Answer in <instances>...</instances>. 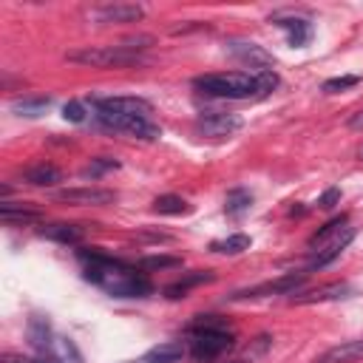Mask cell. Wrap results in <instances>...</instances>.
I'll list each match as a JSON object with an SVG mask.
<instances>
[{"mask_svg": "<svg viewBox=\"0 0 363 363\" xmlns=\"http://www.w3.org/2000/svg\"><path fill=\"white\" fill-rule=\"evenodd\" d=\"M79 258L85 264L82 278L111 298H147L153 292V284L145 272L113 255H105L99 250H79Z\"/></svg>", "mask_w": 363, "mask_h": 363, "instance_id": "cell-1", "label": "cell"}, {"mask_svg": "<svg viewBox=\"0 0 363 363\" xmlns=\"http://www.w3.org/2000/svg\"><path fill=\"white\" fill-rule=\"evenodd\" d=\"M278 74L272 68L261 71H216L193 79V88L216 99H264L278 88Z\"/></svg>", "mask_w": 363, "mask_h": 363, "instance_id": "cell-2", "label": "cell"}, {"mask_svg": "<svg viewBox=\"0 0 363 363\" xmlns=\"http://www.w3.org/2000/svg\"><path fill=\"white\" fill-rule=\"evenodd\" d=\"M187 337H190V357L196 363H210L235 346L230 323L218 315H196L187 323Z\"/></svg>", "mask_w": 363, "mask_h": 363, "instance_id": "cell-3", "label": "cell"}, {"mask_svg": "<svg viewBox=\"0 0 363 363\" xmlns=\"http://www.w3.org/2000/svg\"><path fill=\"white\" fill-rule=\"evenodd\" d=\"M65 60L88 65V68H130L142 65L145 57L136 51H128L122 45H85V48H71L65 51Z\"/></svg>", "mask_w": 363, "mask_h": 363, "instance_id": "cell-4", "label": "cell"}, {"mask_svg": "<svg viewBox=\"0 0 363 363\" xmlns=\"http://www.w3.org/2000/svg\"><path fill=\"white\" fill-rule=\"evenodd\" d=\"M96 119L102 128L108 130H116V133H128L133 139H142V142H156L162 136V128L150 119V116H125V113H105V111H96Z\"/></svg>", "mask_w": 363, "mask_h": 363, "instance_id": "cell-5", "label": "cell"}, {"mask_svg": "<svg viewBox=\"0 0 363 363\" xmlns=\"http://www.w3.org/2000/svg\"><path fill=\"white\" fill-rule=\"evenodd\" d=\"M306 269L303 272H286L275 281H264V284H255V286H247V289H238L230 295V301H252V298H267V295H295L298 286L306 281Z\"/></svg>", "mask_w": 363, "mask_h": 363, "instance_id": "cell-6", "label": "cell"}, {"mask_svg": "<svg viewBox=\"0 0 363 363\" xmlns=\"http://www.w3.org/2000/svg\"><path fill=\"white\" fill-rule=\"evenodd\" d=\"M241 125H244V119L238 113H224V111H204L196 119V130L210 139H227L235 130H241Z\"/></svg>", "mask_w": 363, "mask_h": 363, "instance_id": "cell-7", "label": "cell"}, {"mask_svg": "<svg viewBox=\"0 0 363 363\" xmlns=\"http://www.w3.org/2000/svg\"><path fill=\"white\" fill-rule=\"evenodd\" d=\"M352 238H354V227H343L335 238H329L326 244H320V247H315V250H309V261H306V272H312V269H323L326 264H332L335 258H340V252L352 244Z\"/></svg>", "mask_w": 363, "mask_h": 363, "instance_id": "cell-8", "label": "cell"}, {"mask_svg": "<svg viewBox=\"0 0 363 363\" xmlns=\"http://www.w3.org/2000/svg\"><path fill=\"white\" fill-rule=\"evenodd\" d=\"M91 105L105 113H125V116H150L153 105L142 96H94Z\"/></svg>", "mask_w": 363, "mask_h": 363, "instance_id": "cell-9", "label": "cell"}, {"mask_svg": "<svg viewBox=\"0 0 363 363\" xmlns=\"http://www.w3.org/2000/svg\"><path fill=\"white\" fill-rule=\"evenodd\" d=\"M54 201H62V204H113L116 201V193L113 190H105V187H65V190H54L51 193Z\"/></svg>", "mask_w": 363, "mask_h": 363, "instance_id": "cell-10", "label": "cell"}, {"mask_svg": "<svg viewBox=\"0 0 363 363\" xmlns=\"http://www.w3.org/2000/svg\"><path fill=\"white\" fill-rule=\"evenodd\" d=\"M357 295V289L349 284V281H332V284H323V286H315L309 292H301V295H292L289 301L298 303V306H306V303H326V301H343V298H352Z\"/></svg>", "mask_w": 363, "mask_h": 363, "instance_id": "cell-11", "label": "cell"}, {"mask_svg": "<svg viewBox=\"0 0 363 363\" xmlns=\"http://www.w3.org/2000/svg\"><path fill=\"white\" fill-rule=\"evenodd\" d=\"M91 17L102 26H111V23H136L145 17V9L136 6V3H108V6H99L91 11Z\"/></svg>", "mask_w": 363, "mask_h": 363, "instance_id": "cell-12", "label": "cell"}, {"mask_svg": "<svg viewBox=\"0 0 363 363\" xmlns=\"http://www.w3.org/2000/svg\"><path fill=\"white\" fill-rule=\"evenodd\" d=\"M227 51L235 57V60H241V62H250V68H255V71H261V68H269L275 60H272V54L269 51H264L258 43H244V40H230L227 43Z\"/></svg>", "mask_w": 363, "mask_h": 363, "instance_id": "cell-13", "label": "cell"}, {"mask_svg": "<svg viewBox=\"0 0 363 363\" xmlns=\"http://www.w3.org/2000/svg\"><path fill=\"white\" fill-rule=\"evenodd\" d=\"M272 26L286 31V40H289L292 48H303L312 40V23L306 17H284V14H278V17H272Z\"/></svg>", "mask_w": 363, "mask_h": 363, "instance_id": "cell-14", "label": "cell"}, {"mask_svg": "<svg viewBox=\"0 0 363 363\" xmlns=\"http://www.w3.org/2000/svg\"><path fill=\"white\" fill-rule=\"evenodd\" d=\"M26 340L34 352H51V340H54V332H51V323L45 315H31L28 323H26Z\"/></svg>", "mask_w": 363, "mask_h": 363, "instance_id": "cell-15", "label": "cell"}, {"mask_svg": "<svg viewBox=\"0 0 363 363\" xmlns=\"http://www.w3.org/2000/svg\"><path fill=\"white\" fill-rule=\"evenodd\" d=\"M23 182L31 184V187H54L57 182H62V170L57 164L37 162V164H28L23 170Z\"/></svg>", "mask_w": 363, "mask_h": 363, "instance_id": "cell-16", "label": "cell"}, {"mask_svg": "<svg viewBox=\"0 0 363 363\" xmlns=\"http://www.w3.org/2000/svg\"><path fill=\"white\" fill-rule=\"evenodd\" d=\"M360 360H363V337L326 349L315 363H360Z\"/></svg>", "mask_w": 363, "mask_h": 363, "instance_id": "cell-17", "label": "cell"}, {"mask_svg": "<svg viewBox=\"0 0 363 363\" xmlns=\"http://www.w3.org/2000/svg\"><path fill=\"white\" fill-rule=\"evenodd\" d=\"M40 235L57 244H79L85 238V227L79 224H68V221H57V224H43Z\"/></svg>", "mask_w": 363, "mask_h": 363, "instance_id": "cell-18", "label": "cell"}, {"mask_svg": "<svg viewBox=\"0 0 363 363\" xmlns=\"http://www.w3.org/2000/svg\"><path fill=\"white\" fill-rule=\"evenodd\" d=\"M184 352H187V349H184L182 340H164V343L147 349V352L139 357V363H179V360L184 357Z\"/></svg>", "mask_w": 363, "mask_h": 363, "instance_id": "cell-19", "label": "cell"}, {"mask_svg": "<svg viewBox=\"0 0 363 363\" xmlns=\"http://www.w3.org/2000/svg\"><path fill=\"white\" fill-rule=\"evenodd\" d=\"M210 281H216V275H213L210 269H196V272H190V275L179 278L176 284L164 286V298H170V301H176V298H184L190 286H199V284H210Z\"/></svg>", "mask_w": 363, "mask_h": 363, "instance_id": "cell-20", "label": "cell"}, {"mask_svg": "<svg viewBox=\"0 0 363 363\" xmlns=\"http://www.w3.org/2000/svg\"><path fill=\"white\" fill-rule=\"evenodd\" d=\"M48 105H51V96H20V99L11 102V111L17 116L37 119V116H43L48 111Z\"/></svg>", "mask_w": 363, "mask_h": 363, "instance_id": "cell-21", "label": "cell"}, {"mask_svg": "<svg viewBox=\"0 0 363 363\" xmlns=\"http://www.w3.org/2000/svg\"><path fill=\"white\" fill-rule=\"evenodd\" d=\"M250 244H252L250 235H244V233H233V235H227V238H216V241H210V252H216V255H238V252L250 250Z\"/></svg>", "mask_w": 363, "mask_h": 363, "instance_id": "cell-22", "label": "cell"}, {"mask_svg": "<svg viewBox=\"0 0 363 363\" xmlns=\"http://www.w3.org/2000/svg\"><path fill=\"white\" fill-rule=\"evenodd\" d=\"M250 207H252V193H250L247 187H233V190L227 193V199H224V213L233 216V218L244 216Z\"/></svg>", "mask_w": 363, "mask_h": 363, "instance_id": "cell-23", "label": "cell"}, {"mask_svg": "<svg viewBox=\"0 0 363 363\" xmlns=\"http://www.w3.org/2000/svg\"><path fill=\"white\" fill-rule=\"evenodd\" d=\"M153 210L162 213V216H187V213H193V204H187L182 196L164 193V196H156Z\"/></svg>", "mask_w": 363, "mask_h": 363, "instance_id": "cell-24", "label": "cell"}, {"mask_svg": "<svg viewBox=\"0 0 363 363\" xmlns=\"http://www.w3.org/2000/svg\"><path fill=\"white\" fill-rule=\"evenodd\" d=\"M343 227H349V218H346L343 213H340V216H335V218H329V221H326L320 230H315V233L309 235V241H306V244H309V250H315V247L326 244V241H329V238H335V235H337Z\"/></svg>", "mask_w": 363, "mask_h": 363, "instance_id": "cell-25", "label": "cell"}, {"mask_svg": "<svg viewBox=\"0 0 363 363\" xmlns=\"http://www.w3.org/2000/svg\"><path fill=\"white\" fill-rule=\"evenodd\" d=\"M0 218L6 224H17V221H37L40 210L26 207V204H11V201H0Z\"/></svg>", "mask_w": 363, "mask_h": 363, "instance_id": "cell-26", "label": "cell"}, {"mask_svg": "<svg viewBox=\"0 0 363 363\" xmlns=\"http://www.w3.org/2000/svg\"><path fill=\"white\" fill-rule=\"evenodd\" d=\"M108 170H119V162L116 159H108V156H99V159H91V164H85L79 170V176L82 179H99Z\"/></svg>", "mask_w": 363, "mask_h": 363, "instance_id": "cell-27", "label": "cell"}, {"mask_svg": "<svg viewBox=\"0 0 363 363\" xmlns=\"http://www.w3.org/2000/svg\"><path fill=\"white\" fill-rule=\"evenodd\" d=\"M57 357L62 363H85L82 354H79V349H77V343L71 337H57Z\"/></svg>", "mask_w": 363, "mask_h": 363, "instance_id": "cell-28", "label": "cell"}, {"mask_svg": "<svg viewBox=\"0 0 363 363\" xmlns=\"http://www.w3.org/2000/svg\"><path fill=\"white\" fill-rule=\"evenodd\" d=\"M357 82H360V77H357V74L332 77V79H326V82L320 85V91H323V94H340V91H346V88H354Z\"/></svg>", "mask_w": 363, "mask_h": 363, "instance_id": "cell-29", "label": "cell"}, {"mask_svg": "<svg viewBox=\"0 0 363 363\" xmlns=\"http://www.w3.org/2000/svg\"><path fill=\"white\" fill-rule=\"evenodd\" d=\"M142 269H167V267H182V258L176 255H147L139 261Z\"/></svg>", "mask_w": 363, "mask_h": 363, "instance_id": "cell-30", "label": "cell"}, {"mask_svg": "<svg viewBox=\"0 0 363 363\" xmlns=\"http://www.w3.org/2000/svg\"><path fill=\"white\" fill-rule=\"evenodd\" d=\"M62 116H65L68 122H85V105L77 102V99H71V102L62 105Z\"/></svg>", "mask_w": 363, "mask_h": 363, "instance_id": "cell-31", "label": "cell"}, {"mask_svg": "<svg viewBox=\"0 0 363 363\" xmlns=\"http://www.w3.org/2000/svg\"><path fill=\"white\" fill-rule=\"evenodd\" d=\"M335 204H340V187H329V190H323L320 199H318V207H320V210H332Z\"/></svg>", "mask_w": 363, "mask_h": 363, "instance_id": "cell-32", "label": "cell"}, {"mask_svg": "<svg viewBox=\"0 0 363 363\" xmlns=\"http://www.w3.org/2000/svg\"><path fill=\"white\" fill-rule=\"evenodd\" d=\"M31 363H62V360H60L57 354H51V352H37Z\"/></svg>", "mask_w": 363, "mask_h": 363, "instance_id": "cell-33", "label": "cell"}, {"mask_svg": "<svg viewBox=\"0 0 363 363\" xmlns=\"http://www.w3.org/2000/svg\"><path fill=\"white\" fill-rule=\"evenodd\" d=\"M346 125H349L352 130H363V111H357V113H352Z\"/></svg>", "mask_w": 363, "mask_h": 363, "instance_id": "cell-34", "label": "cell"}, {"mask_svg": "<svg viewBox=\"0 0 363 363\" xmlns=\"http://www.w3.org/2000/svg\"><path fill=\"white\" fill-rule=\"evenodd\" d=\"M3 363H31V360H26V357H20V354H6Z\"/></svg>", "mask_w": 363, "mask_h": 363, "instance_id": "cell-35", "label": "cell"}, {"mask_svg": "<svg viewBox=\"0 0 363 363\" xmlns=\"http://www.w3.org/2000/svg\"><path fill=\"white\" fill-rule=\"evenodd\" d=\"M227 363H250V360H244V357H235V360H227Z\"/></svg>", "mask_w": 363, "mask_h": 363, "instance_id": "cell-36", "label": "cell"}, {"mask_svg": "<svg viewBox=\"0 0 363 363\" xmlns=\"http://www.w3.org/2000/svg\"><path fill=\"white\" fill-rule=\"evenodd\" d=\"M357 156H360V159H363V145H360V150H357Z\"/></svg>", "mask_w": 363, "mask_h": 363, "instance_id": "cell-37", "label": "cell"}]
</instances>
